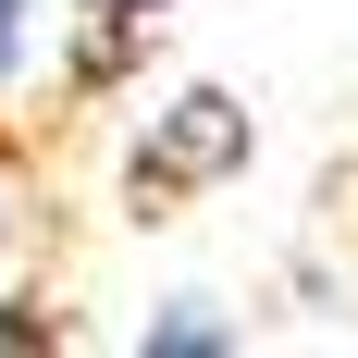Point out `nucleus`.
Instances as JSON below:
<instances>
[{"mask_svg": "<svg viewBox=\"0 0 358 358\" xmlns=\"http://www.w3.org/2000/svg\"><path fill=\"white\" fill-rule=\"evenodd\" d=\"M259 161V124H248V99L235 87H173V99L136 124V161H124V185H136V210L161 198H210V185H235Z\"/></svg>", "mask_w": 358, "mask_h": 358, "instance_id": "f257e3e1", "label": "nucleus"}, {"mask_svg": "<svg viewBox=\"0 0 358 358\" xmlns=\"http://www.w3.org/2000/svg\"><path fill=\"white\" fill-rule=\"evenodd\" d=\"M136 346L148 358H235L248 322H222V296H161V309L136 322Z\"/></svg>", "mask_w": 358, "mask_h": 358, "instance_id": "7ed1b4c3", "label": "nucleus"}, {"mask_svg": "<svg viewBox=\"0 0 358 358\" xmlns=\"http://www.w3.org/2000/svg\"><path fill=\"white\" fill-rule=\"evenodd\" d=\"M74 0H0V99H25L37 62H50V37H62Z\"/></svg>", "mask_w": 358, "mask_h": 358, "instance_id": "20e7f679", "label": "nucleus"}, {"mask_svg": "<svg viewBox=\"0 0 358 358\" xmlns=\"http://www.w3.org/2000/svg\"><path fill=\"white\" fill-rule=\"evenodd\" d=\"M0 346H62V322H50L37 296H13V309H0Z\"/></svg>", "mask_w": 358, "mask_h": 358, "instance_id": "39448f33", "label": "nucleus"}, {"mask_svg": "<svg viewBox=\"0 0 358 358\" xmlns=\"http://www.w3.org/2000/svg\"><path fill=\"white\" fill-rule=\"evenodd\" d=\"M161 13H173V0H74V13H62V87H74V99H111V87L148 62Z\"/></svg>", "mask_w": 358, "mask_h": 358, "instance_id": "f03ea898", "label": "nucleus"}, {"mask_svg": "<svg viewBox=\"0 0 358 358\" xmlns=\"http://www.w3.org/2000/svg\"><path fill=\"white\" fill-rule=\"evenodd\" d=\"M13 222H25V148L0 136V235H13Z\"/></svg>", "mask_w": 358, "mask_h": 358, "instance_id": "423d86ee", "label": "nucleus"}]
</instances>
